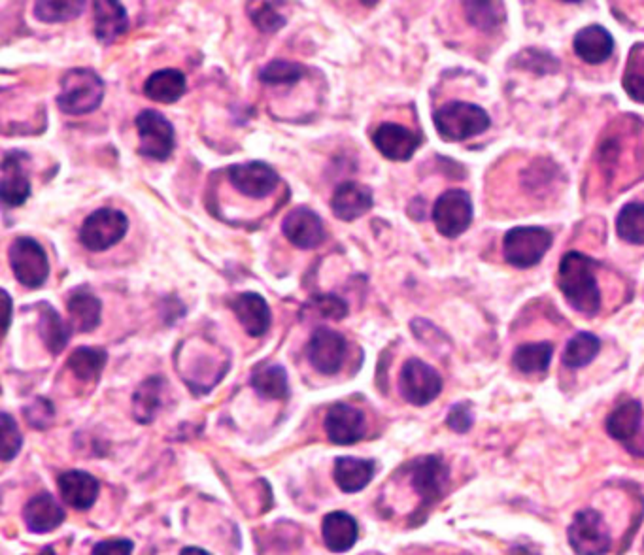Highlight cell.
Listing matches in <instances>:
<instances>
[{
  "instance_id": "6da1fadb",
  "label": "cell",
  "mask_w": 644,
  "mask_h": 555,
  "mask_svg": "<svg viewBox=\"0 0 644 555\" xmlns=\"http://www.w3.org/2000/svg\"><path fill=\"white\" fill-rule=\"evenodd\" d=\"M594 259L586 253L567 252L560 261L558 287L565 301L578 314L594 318L601 310V289L595 276Z\"/></svg>"
},
{
  "instance_id": "7a4b0ae2",
  "label": "cell",
  "mask_w": 644,
  "mask_h": 555,
  "mask_svg": "<svg viewBox=\"0 0 644 555\" xmlns=\"http://www.w3.org/2000/svg\"><path fill=\"white\" fill-rule=\"evenodd\" d=\"M435 129L446 142H465L490 129V114L473 102L452 101L442 104L433 114Z\"/></svg>"
},
{
  "instance_id": "3957f363",
  "label": "cell",
  "mask_w": 644,
  "mask_h": 555,
  "mask_svg": "<svg viewBox=\"0 0 644 555\" xmlns=\"http://www.w3.org/2000/svg\"><path fill=\"white\" fill-rule=\"evenodd\" d=\"M104 82L91 68H72L61 80V93L57 104L68 116L91 114L104 99Z\"/></svg>"
},
{
  "instance_id": "277c9868",
  "label": "cell",
  "mask_w": 644,
  "mask_h": 555,
  "mask_svg": "<svg viewBox=\"0 0 644 555\" xmlns=\"http://www.w3.org/2000/svg\"><path fill=\"white\" fill-rule=\"evenodd\" d=\"M554 236L544 227H514L503 238L505 261L516 269H531L543 261L552 248Z\"/></svg>"
},
{
  "instance_id": "5b68a950",
  "label": "cell",
  "mask_w": 644,
  "mask_h": 555,
  "mask_svg": "<svg viewBox=\"0 0 644 555\" xmlns=\"http://www.w3.org/2000/svg\"><path fill=\"white\" fill-rule=\"evenodd\" d=\"M567 539L577 555H605L612 548L609 527L594 508L578 510L567 529Z\"/></svg>"
},
{
  "instance_id": "8992f818",
  "label": "cell",
  "mask_w": 644,
  "mask_h": 555,
  "mask_svg": "<svg viewBox=\"0 0 644 555\" xmlns=\"http://www.w3.org/2000/svg\"><path fill=\"white\" fill-rule=\"evenodd\" d=\"M129 231V219L116 208H99L87 216L80 229V242L91 252H106Z\"/></svg>"
},
{
  "instance_id": "52a82bcc",
  "label": "cell",
  "mask_w": 644,
  "mask_h": 555,
  "mask_svg": "<svg viewBox=\"0 0 644 555\" xmlns=\"http://www.w3.org/2000/svg\"><path fill=\"white\" fill-rule=\"evenodd\" d=\"M10 265L17 282L29 289L44 286L50 276L46 250L29 236H19L10 246Z\"/></svg>"
},
{
  "instance_id": "ba28073f",
  "label": "cell",
  "mask_w": 644,
  "mask_h": 555,
  "mask_svg": "<svg viewBox=\"0 0 644 555\" xmlns=\"http://www.w3.org/2000/svg\"><path fill=\"white\" fill-rule=\"evenodd\" d=\"M473 201L463 189H448L435 201L433 223L437 231L446 238H458L473 223Z\"/></svg>"
},
{
  "instance_id": "9c48e42d",
  "label": "cell",
  "mask_w": 644,
  "mask_h": 555,
  "mask_svg": "<svg viewBox=\"0 0 644 555\" xmlns=\"http://www.w3.org/2000/svg\"><path fill=\"white\" fill-rule=\"evenodd\" d=\"M399 391L407 403L427 406L441 395V374L422 359L412 357L399 374Z\"/></svg>"
},
{
  "instance_id": "30bf717a",
  "label": "cell",
  "mask_w": 644,
  "mask_h": 555,
  "mask_svg": "<svg viewBox=\"0 0 644 555\" xmlns=\"http://www.w3.org/2000/svg\"><path fill=\"white\" fill-rule=\"evenodd\" d=\"M136 129L140 136V155L155 161L169 159L174 152V127L169 119L157 110H142L136 116Z\"/></svg>"
},
{
  "instance_id": "8fae6325",
  "label": "cell",
  "mask_w": 644,
  "mask_h": 555,
  "mask_svg": "<svg viewBox=\"0 0 644 555\" xmlns=\"http://www.w3.org/2000/svg\"><path fill=\"white\" fill-rule=\"evenodd\" d=\"M450 469L439 455H425L410 465V482L414 491L422 497L420 510L431 508L444 497L448 486Z\"/></svg>"
},
{
  "instance_id": "7c38bea8",
  "label": "cell",
  "mask_w": 644,
  "mask_h": 555,
  "mask_svg": "<svg viewBox=\"0 0 644 555\" xmlns=\"http://www.w3.org/2000/svg\"><path fill=\"white\" fill-rule=\"evenodd\" d=\"M227 174H229V182L238 193L250 199H267L280 182L278 172L263 161L238 163L229 167Z\"/></svg>"
},
{
  "instance_id": "4fadbf2b",
  "label": "cell",
  "mask_w": 644,
  "mask_h": 555,
  "mask_svg": "<svg viewBox=\"0 0 644 555\" xmlns=\"http://www.w3.org/2000/svg\"><path fill=\"white\" fill-rule=\"evenodd\" d=\"M306 354H308V361L318 372L327 376L337 374L344 365L346 338L333 329L318 327L310 337Z\"/></svg>"
},
{
  "instance_id": "5bb4252c",
  "label": "cell",
  "mask_w": 644,
  "mask_h": 555,
  "mask_svg": "<svg viewBox=\"0 0 644 555\" xmlns=\"http://www.w3.org/2000/svg\"><path fill=\"white\" fill-rule=\"evenodd\" d=\"M367 423L361 410L352 404H333L325 416V433L333 444L350 446L365 437Z\"/></svg>"
},
{
  "instance_id": "9a60e30c",
  "label": "cell",
  "mask_w": 644,
  "mask_h": 555,
  "mask_svg": "<svg viewBox=\"0 0 644 555\" xmlns=\"http://www.w3.org/2000/svg\"><path fill=\"white\" fill-rule=\"evenodd\" d=\"M422 136L399 123H382L373 133L376 150L390 161H408L422 146Z\"/></svg>"
},
{
  "instance_id": "2e32d148",
  "label": "cell",
  "mask_w": 644,
  "mask_h": 555,
  "mask_svg": "<svg viewBox=\"0 0 644 555\" xmlns=\"http://www.w3.org/2000/svg\"><path fill=\"white\" fill-rule=\"evenodd\" d=\"M282 233L286 235L293 246H297L301 250H312V248L320 246L323 236H325L322 219L314 210H310L306 206L293 208L289 212L282 223Z\"/></svg>"
},
{
  "instance_id": "e0dca14e",
  "label": "cell",
  "mask_w": 644,
  "mask_h": 555,
  "mask_svg": "<svg viewBox=\"0 0 644 555\" xmlns=\"http://www.w3.org/2000/svg\"><path fill=\"white\" fill-rule=\"evenodd\" d=\"M229 306L250 337H263L271 329V308L261 295L252 291L240 293L231 299Z\"/></svg>"
},
{
  "instance_id": "ac0fdd59",
  "label": "cell",
  "mask_w": 644,
  "mask_h": 555,
  "mask_svg": "<svg viewBox=\"0 0 644 555\" xmlns=\"http://www.w3.org/2000/svg\"><path fill=\"white\" fill-rule=\"evenodd\" d=\"M27 155L21 152H10L2 161V180H0V197L4 206H21L31 195V182L23 169Z\"/></svg>"
},
{
  "instance_id": "d6986e66",
  "label": "cell",
  "mask_w": 644,
  "mask_h": 555,
  "mask_svg": "<svg viewBox=\"0 0 644 555\" xmlns=\"http://www.w3.org/2000/svg\"><path fill=\"white\" fill-rule=\"evenodd\" d=\"M373 204L371 187L357 184V182L340 184L331 199V208H333L335 216L342 221H354V219L365 216L373 208Z\"/></svg>"
},
{
  "instance_id": "ffe728a7",
  "label": "cell",
  "mask_w": 644,
  "mask_h": 555,
  "mask_svg": "<svg viewBox=\"0 0 644 555\" xmlns=\"http://www.w3.org/2000/svg\"><path fill=\"white\" fill-rule=\"evenodd\" d=\"M99 480L89 472L68 471L59 476V491L68 506L76 510H87L95 505L99 497Z\"/></svg>"
},
{
  "instance_id": "44dd1931",
  "label": "cell",
  "mask_w": 644,
  "mask_h": 555,
  "mask_svg": "<svg viewBox=\"0 0 644 555\" xmlns=\"http://www.w3.org/2000/svg\"><path fill=\"white\" fill-rule=\"evenodd\" d=\"M573 50L584 63L601 65L614 51V38L603 25H588L575 34Z\"/></svg>"
},
{
  "instance_id": "7402d4cb",
  "label": "cell",
  "mask_w": 644,
  "mask_h": 555,
  "mask_svg": "<svg viewBox=\"0 0 644 555\" xmlns=\"http://www.w3.org/2000/svg\"><path fill=\"white\" fill-rule=\"evenodd\" d=\"M643 404L635 399H628L624 403L618 404L609 418H607V433L611 438L622 442L626 448L635 442V438L639 435L641 427H643Z\"/></svg>"
},
{
  "instance_id": "603a6c76",
  "label": "cell",
  "mask_w": 644,
  "mask_h": 555,
  "mask_svg": "<svg viewBox=\"0 0 644 555\" xmlns=\"http://www.w3.org/2000/svg\"><path fill=\"white\" fill-rule=\"evenodd\" d=\"M23 518L33 533H50L65 522L67 514L50 493H38L25 505Z\"/></svg>"
},
{
  "instance_id": "cb8c5ba5",
  "label": "cell",
  "mask_w": 644,
  "mask_h": 555,
  "mask_svg": "<svg viewBox=\"0 0 644 555\" xmlns=\"http://www.w3.org/2000/svg\"><path fill=\"white\" fill-rule=\"evenodd\" d=\"M67 310L70 327L78 333H91L101 323V301L87 287H80L70 293Z\"/></svg>"
},
{
  "instance_id": "d4e9b609",
  "label": "cell",
  "mask_w": 644,
  "mask_h": 555,
  "mask_svg": "<svg viewBox=\"0 0 644 555\" xmlns=\"http://www.w3.org/2000/svg\"><path fill=\"white\" fill-rule=\"evenodd\" d=\"M95 8V36L101 44H114L129 29L125 6L114 0H101Z\"/></svg>"
},
{
  "instance_id": "484cf974",
  "label": "cell",
  "mask_w": 644,
  "mask_h": 555,
  "mask_svg": "<svg viewBox=\"0 0 644 555\" xmlns=\"http://www.w3.org/2000/svg\"><path fill=\"white\" fill-rule=\"evenodd\" d=\"M323 542L333 554H344L356 546L357 522L346 512H331L323 518Z\"/></svg>"
},
{
  "instance_id": "4316f807",
  "label": "cell",
  "mask_w": 644,
  "mask_h": 555,
  "mask_svg": "<svg viewBox=\"0 0 644 555\" xmlns=\"http://www.w3.org/2000/svg\"><path fill=\"white\" fill-rule=\"evenodd\" d=\"M374 461L371 459H357V457H339L335 461L333 478L342 491L346 493H357L367 488L373 480Z\"/></svg>"
},
{
  "instance_id": "83f0119b",
  "label": "cell",
  "mask_w": 644,
  "mask_h": 555,
  "mask_svg": "<svg viewBox=\"0 0 644 555\" xmlns=\"http://www.w3.org/2000/svg\"><path fill=\"white\" fill-rule=\"evenodd\" d=\"M186 76L184 72L176 68H163L153 72L152 76L144 84V95L150 101L163 102V104H172L180 101L182 95L186 93Z\"/></svg>"
},
{
  "instance_id": "f1b7e54d",
  "label": "cell",
  "mask_w": 644,
  "mask_h": 555,
  "mask_svg": "<svg viewBox=\"0 0 644 555\" xmlns=\"http://www.w3.org/2000/svg\"><path fill=\"white\" fill-rule=\"evenodd\" d=\"M252 386L263 399L282 401L289 395L288 372L282 365H259L252 374Z\"/></svg>"
},
{
  "instance_id": "f546056e",
  "label": "cell",
  "mask_w": 644,
  "mask_h": 555,
  "mask_svg": "<svg viewBox=\"0 0 644 555\" xmlns=\"http://www.w3.org/2000/svg\"><path fill=\"white\" fill-rule=\"evenodd\" d=\"M554 344L552 342H529L516 348L512 355L514 367L524 374H543L552 363Z\"/></svg>"
},
{
  "instance_id": "4dcf8cb0",
  "label": "cell",
  "mask_w": 644,
  "mask_h": 555,
  "mask_svg": "<svg viewBox=\"0 0 644 555\" xmlns=\"http://www.w3.org/2000/svg\"><path fill=\"white\" fill-rule=\"evenodd\" d=\"M163 389L165 380L161 376H152L138 386L133 395V414L138 423H152L157 410L161 408Z\"/></svg>"
},
{
  "instance_id": "1f68e13d",
  "label": "cell",
  "mask_w": 644,
  "mask_h": 555,
  "mask_svg": "<svg viewBox=\"0 0 644 555\" xmlns=\"http://www.w3.org/2000/svg\"><path fill=\"white\" fill-rule=\"evenodd\" d=\"M601 352V340L592 333H577L563 350L561 361L567 369L588 367Z\"/></svg>"
},
{
  "instance_id": "d6a6232c",
  "label": "cell",
  "mask_w": 644,
  "mask_h": 555,
  "mask_svg": "<svg viewBox=\"0 0 644 555\" xmlns=\"http://www.w3.org/2000/svg\"><path fill=\"white\" fill-rule=\"evenodd\" d=\"M42 312H40V323H38V331L40 337L44 340L46 348L50 350L51 354H61L65 350L68 342V329L65 321L61 320V316L57 314L55 308H51L50 304H40Z\"/></svg>"
},
{
  "instance_id": "836d02e7",
  "label": "cell",
  "mask_w": 644,
  "mask_h": 555,
  "mask_svg": "<svg viewBox=\"0 0 644 555\" xmlns=\"http://www.w3.org/2000/svg\"><path fill=\"white\" fill-rule=\"evenodd\" d=\"M463 8L469 23L484 33L497 31L507 17L501 2H465Z\"/></svg>"
},
{
  "instance_id": "e575fe53",
  "label": "cell",
  "mask_w": 644,
  "mask_h": 555,
  "mask_svg": "<svg viewBox=\"0 0 644 555\" xmlns=\"http://www.w3.org/2000/svg\"><path fill=\"white\" fill-rule=\"evenodd\" d=\"M616 233L628 244L644 246L643 202H629L620 210L616 218Z\"/></svg>"
},
{
  "instance_id": "d590c367",
  "label": "cell",
  "mask_w": 644,
  "mask_h": 555,
  "mask_svg": "<svg viewBox=\"0 0 644 555\" xmlns=\"http://www.w3.org/2000/svg\"><path fill=\"white\" fill-rule=\"evenodd\" d=\"M104 365H106V352L99 348H85V346L78 348L68 359V369L72 370L76 378L84 382L99 378Z\"/></svg>"
},
{
  "instance_id": "8d00e7d4",
  "label": "cell",
  "mask_w": 644,
  "mask_h": 555,
  "mask_svg": "<svg viewBox=\"0 0 644 555\" xmlns=\"http://www.w3.org/2000/svg\"><path fill=\"white\" fill-rule=\"evenodd\" d=\"M622 85L633 101L644 104V42H637L629 51Z\"/></svg>"
},
{
  "instance_id": "74e56055",
  "label": "cell",
  "mask_w": 644,
  "mask_h": 555,
  "mask_svg": "<svg viewBox=\"0 0 644 555\" xmlns=\"http://www.w3.org/2000/svg\"><path fill=\"white\" fill-rule=\"evenodd\" d=\"M306 68L293 61H272L261 68L259 80L269 85H293L305 78Z\"/></svg>"
},
{
  "instance_id": "f35d334b",
  "label": "cell",
  "mask_w": 644,
  "mask_h": 555,
  "mask_svg": "<svg viewBox=\"0 0 644 555\" xmlns=\"http://www.w3.org/2000/svg\"><path fill=\"white\" fill-rule=\"evenodd\" d=\"M85 2H36L34 17L42 23H63L84 12Z\"/></svg>"
},
{
  "instance_id": "ab89813d",
  "label": "cell",
  "mask_w": 644,
  "mask_h": 555,
  "mask_svg": "<svg viewBox=\"0 0 644 555\" xmlns=\"http://www.w3.org/2000/svg\"><path fill=\"white\" fill-rule=\"evenodd\" d=\"M276 8L278 4H271V2H259L255 4V10L250 8V17L259 31L276 33L286 25L288 17L282 16Z\"/></svg>"
},
{
  "instance_id": "60d3db41",
  "label": "cell",
  "mask_w": 644,
  "mask_h": 555,
  "mask_svg": "<svg viewBox=\"0 0 644 555\" xmlns=\"http://www.w3.org/2000/svg\"><path fill=\"white\" fill-rule=\"evenodd\" d=\"M306 310H312L325 320L340 321L348 316V304L344 303L337 295H318L312 297L306 304Z\"/></svg>"
},
{
  "instance_id": "b9f144b4",
  "label": "cell",
  "mask_w": 644,
  "mask_h": 555,
  "mask_svg": "<svg viewBox=\"0 0 644 555\" xmlns=\"http://www.w3.org/2000/svg\"><path fill=\"white\" fill-rule=\"evenodd\" d=\"M0 437H2V461H12L19 450H21V444H23V437L19 433V427H17L16 421L12 420L10 414L2 412L0 414Z\"/></svg>"
},
{
  "instance_id": "7bdbcfd3",
  "label": "cell",
  "mask_w": 644,
  "mask_h": 555,
  "mask_svg": "<svg viewBox=\"0 0 644 555\" xmlns=\"http://www.w3.org/2000/svg\"><path fill=\"white\" fill-rule=\"evenodd\" d=\"M475 423L471 403L454 404L446 416V425L456 433H467Z\"/></svg>"
},
{
  "instance_id": "ee69618b",
  "label": "cell",
  "mask_w": 644,
  "mask_h": 555,
  "mask_svg": "<svg viewBox=\"0 0 644 555\" xmlns=\"http://www.w3.org/2000/svg\"><path fill=\"white\" fill-rule=\"evenodd\" d=\"M25 416L36 429H46L53 420V406L46 399H36L34 404L25 408Z\"/></svg>"
},
{
  "instance_id": "f6af8a7d",
  "label": "cell",
  "mask_w": 644,
  "mask_h": 555,
  "mask_svg": "<svg viewBox=\"0 0 644 555\" xmlns=\"http://www.w3.org/2000/svg\"><path fill=\"white\" fill-rule=\"evenodd\" d=\"M135 544L127 539L102 540L95 544L91 555H131Z\"/></svg>"
},
{
  "instance_id": "bcb514c9",
  "label": "cell",
  "mask_w": 644,
  "mask_h": 555,
  "mask_svg": "<svg viewBox=\"0 0 644 555\" xmlns=\"http://www.w3.org/2000/svg\"><path fill=\"white\" fill-rule=\"evenodd\" d=\"M2 297H4V304H6V323H4V333H6L10 327V318H12V301L6 291H2Z\"/></svg>"
},
{
  "instance_id": "7dc6e473",
  "label": "cell",
  "mask_w": 644,
  "mask_h": 555,
  "mask_svg": "<svg viewBox=\"0 0 644 555\" xmlns=\"http://www.w3.org/2000/svg\"><path fill=\"white\" fill-rule=\"evenodd\" d=\"M180 555H210L206 550H203V548H184L182 552H180Z\"/></svg>"
},
{
  "instance_id": "c3c4849f",
  "label": "cell",
  "mask_w": 644,
  "mask_h": 555,
  "mask_svg": "<svg viewBox=\"0 0 644 555\" xmlns=\"http://www.w3.org/2000/svg\"><path fill=\"white\" fill-rule=\"evenodd\" d=\"M38 555H55V552L51 548H46V550H42Z\"/></svg>"
}]
</instances>
